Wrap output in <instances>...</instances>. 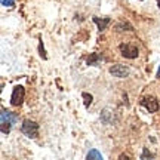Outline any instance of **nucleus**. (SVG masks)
I'll return each mask as SVG.
<instances>
[{
  "label": "nucleus",
  "mask_w": 160,
  "mask_h": 160,
  "mask_svg": "<svg viewBox=\"0 0 160 160\" xmlns=\"http://www.w3.org/2000/svg\"><path fill=\"white\" fill-rule=\"evenodd\" d=\"M21 132H22L25 137L34 139V138L39 137V123L34 122V120L25 119L22 122V125H21Z\"/></svg>",
  "instance_id": "1"
},
{
  "label": "nucleus",
  "mask_w": 160,
  "mask_h": 160,
  "mask_svg": "<svg viewBox=\"0 0 160 160\" xmlns=\"http://www.w3.org/2000/svg\"><path fill=\"white\" fill-rule=\"evenodd\" d=\"M119 51H120V53H122V57L128 58V59H135V58H138V55H139V51H138L137 46L129 45V43H122V45L119 46Z\"/></svg>",
  "instance_id": "2"
},
{
  "label": "nucleus",
  "mask_w": 160,
  "mask_h": 160,
  "mask_svg": "<svg viewBox=\"0 0 160 160\" xmlns=\"http://www.w3.org/2000/svg\"><path fill=\"white\" fill-rule=\"evenodd\" d=\"M24 98H25V89L24 86L17 85L12 91V97H11V104L13 107H19L24 102Z\"/></svg>",
  "instance_id": "3"
},
{
  "label": "nucleus",
  "mask_w": 160,
  "mask_h": 160,
  "mask_svg": "<svg viewBox=\"0 0 160 160\" xmlns=\"http://www.w3.org/2000/svg\"><path fill=\"white\" fill-rule=\"evenodd\" d=\"M110 74H113L114 77H119V79H125L129 76L131 70L128 65H123V64H116V65H111L110 67Z\"/></svg>",
  "instance_id": "4"
},
{
  "label": "nucleus",
  "mask_w": 160,
  "mask_h": 160,
  "mask_svg": "<svg viewBox=\"0 0 160 160\" xmlns=\"http://www.w3.org/2000/svg\"><path fill=\"white\" fill-rule=\"evenodd\" d=\"M139 104H141L142 107H145L150 113H156V111L159 110V101H157L154 97H144L142 99L139 101Z\"/></svg>",
  "instance_id": "5"
},
{
  "label": "nucleus",
  "mask_w": 160,
  "mask_h": 160,
  "mask_svg": "<svg viewBox=\"0 0 160 160\" xmlns=\"http://www.w3.org/2000/svg\"><path fill=\"white\" fill-rule=\"evenodd\" d=\"M99 119H101V122H102L104 125H111V123L114 122V111L110 108H104L102 111H101Z\"/></svg>",
  "instance_id": "6"
},
{
  "label": "nucleus",
  "mask_w": 160,
  "mask_h": 160,
  "mask_svg": "<svg viewBox=\"0 0 160 160\" xmlns=\"http://www.w3.org/2000/svg\"><path fill=\"white\" fill-rule=\"evenodd\" d=\"M0 122H11L12 125H15L18 122V116H17V113H12L9 110L2 108V120Z\"/></svg>",
  "instance_id": "7"
},
{
  "label": "nucleus",
  "mask_w": 160,
  "mask_h": 160,
  "mask_svg": "<svg viewBox=\"0 0 160 160\" xmlns=\"http://www.w3.org/2000/svg\"><path fill=\"white\" fill-rule=\"evenodd\" d=\"M92 21L98 25V30H99V31H104V30H107V27L110 25V22H111V18L92 17Z\"/></svg>",
  "instance_id": "8"
},
{
  "label": "nucleus",
  "mask_w": 160,
  "mask_h": 160,
  "mask_svg": "<svg viewBox=\"0 0 160 160\" xmlns=\"http://www.w3.org/2000/svg\"><path fill=\"white\" fill-rule=\"evenodd\" d=\"M101 61H102V57H101L99 53H91V55L88 57V59H86L88 65H98Z\"/></svg>",
  "instance_id": "9"
},
{
  "label": "nucleus",
  "mask_w": 160,
  "mask_h": 160,
  "mask_svg": "<svg viewBox=\"0 0 160 160\" xmlns=\"http://www.w3.org/2000/svg\"><path fill=\"white\" fill-rule=\"evenodd\" d=\"M86 159L88 160H102V154H101L97 148H92L91 151L86 154Z\"/></svg>",
  "instance_id": "10"
},
{
  "label": "nucleus",
  "mask_w": 160,
  "mask_h": 160,
  "mask_svg": "<svg viewBox=\"0 0 160 160\" xmlns=\"http://www.w3.org/2000/svg\"><path fill=\"white\" fill-rule=\"evenodd\" d=\"M116 30H117V31H133V27H132L129 22H126V21H120V22L116 25Z\"/></svg>",
  "instance_id": "11"
},
{
  "label": "nucleus",
  "mask_w": 160,
  "mask_h": 160,
  "mask_svg": "<svg viewBox=\"0 0 160 160\" xmlns=\"http://www.w3.org/2000/svg\"><path fill=\"white\" fill-rule=\"evenodd\" d=\"M82 97H83V99H85V107H86V108H89V105L92 104L93 97H92V95H89V93H86V92H83V93H82Z\"/></svg>",
  "instance_id": "12"
},
{
  "label": "nucleus",
  "mask_w": 160,
  "mask_h": 160,
  "mask_svg": "<svg viewBox=\"0 0 160 160\" xmlns=\"http://www.w3.org/2000/svg\"><path fill=\"white\" fill-rule=\"evenodd\" d=\"M156 156L153 154V153H150L148 148H142V154H141V160L144 159H154Z\"/></svg>",
  "instance_id": "13"
},
{
  "label": "nucleus",
  "mask_w": 160,
  "mask_h": 160,
  "mask_svg": "<svg viewBox=\"0 0 160 160\" xmlns=\"http://www.w3.org/2000/svg\"><path fill=\"white\" fill-rule=\"evenodd\" d=\"M39 52H40V57L43 58V59H48V55H46V51H45V46H43V42H42V39L39 40Z\"/></svg>",
  "instance_id": "14"
},
{
  "label": "nucleus",
  "mask_w": 160,
  "mask_h": 160,
  "mask_svg": "<svg viewBox=\"0 0 160 160\" xmlns=\"http://www.w3.org/2000/svg\"><path fill=\"white\" fill-rule=\"evenodd\" d=\"M15 2H17V0H2V5L12 8V6H15Z\"/></svg>",
  "instance_id": "15"
},
{
  "label": "nucleus",
  "mask_w": 160,
  "mask_h": 160,
  "mask_svg": "<svg viewBox=\"0 0 160 160\" xmlns=\"http://www.w3.org/2000/svg\"><path fill=\"white\" fill-rule=\"evenodd\" d=\"M156 79H160V65H159V70H157V73H156Z\"/></svg>",
  "instance_id": "16"
},
{
  "label": "nucleus",
  "mask_w": 160,
  "mask_h": 160,
  "mask_svg": "<svg viewBox=\"0 0 160 160\" xmlns=\"http://www.w3.org/2000/svg\"><path fill=\"white\" fill-rule=\"evenodd\" d=\"M157 6H159V9H160V0H157Z\"/></svg>",
  "instance_id": "17"
},
{
  "label": "nucleus",
  "mask_w": 160,
  "mask_h": 160,
  "mask_svg": "<svg viewBox=\"0 0 160 160\" xmlns=\"http://www.w3.org/2000/svg\"><path fill=\"white\" fill-rule=\"evenodd\" d=\"M139 2H142V0H139Z\"/></svg>",
  "instance_id": "18"
}]
</instances>
